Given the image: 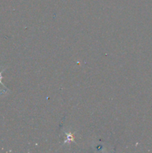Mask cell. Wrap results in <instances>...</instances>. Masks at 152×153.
I'll list each match as a JSON object with an SVG mask.
<instances>
[{"mask_svg": "<svg viewBox=\"0 0 152 153\" xmlns=\"http://www.w3.org/2000/svg\"><path fill=\"white\" fill-rule=\"evenodd\" d=\"M2 78H3V77H0V84H1V85H2L3 86H4V84H3L2 82H1V79H2Z\"/></svg>", "mask_w": 152, "mask_h": 153, "instance_id": "obj_2", "label": "cell"}, {"mask_svg": "<svg viewBox=\"0 0 152 153\" xmlns=\"http://www.w3.org/2000/svg\"><path fill=\"white\" fill-rule=\"evenodd\" d=\"M65 134L66 135V140L64 141V144L66 143H70L72 142L75 143V132H65Z\"/></svg>", "mask_w": 152, "mask_h": 153, "instance_id": "obj_1", "label": "cell"}, {"mask_svg": "<svg viewBox=\"0 0 152 153\" xmlns=\"http://www.w3.org/2000/svg\"><path fill=\"white\" fill-rule=\"evenodd\" d=\"M4 70H2V71H1V72H0V77H2V76H1V74H2V73H3V72H4Z\"/></svg>", "mask_w": 152, "mask_h": 153, "instance_id": "obj_3", "label": "cell"}]
</instances>
